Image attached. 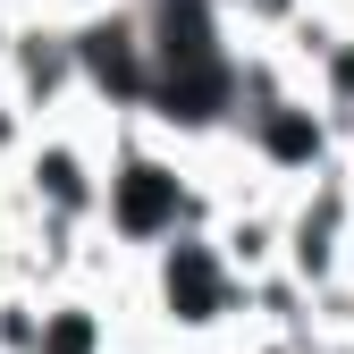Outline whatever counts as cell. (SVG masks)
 I'll return each instance as SVG.
<instances>
[{
    "label": "cell",
    "instance_id": "obj_8",
    "mask_svg": "<svg viewBox=\"0 0 354 354\" xmlns=\"http://www.w3.org/2000/svg\"><path fill=\"white\" fill-rule=\"evenodd\" d=\"M346 219H354V186H346Z\"/></svg>",
    "mask_w": 354,
    "mask_h": 354
},
{
    "label": "cell",
    "instance_id": "obj_5",
    "mask_svg": "<svg viewBox=\"0 0 354 354\" xmlns=\"http://www.w3.org/2000/svg\"><path fill=\"white\" fill-rule=\"evenodd\" d=\"M26 144H34V118L0 93V177H17V160H26Z\"/></svg>",
    "mask_w": 354,
    "mask_h": 354
},
{
    "label": "cell",
    "instance_id": "obj_7",
    "mask_svg": "<svg viewBox=\"0 0 354 354\" xmlns=\"http://www.w3.org/2000/svg\"><path fill=\"white\" fill-rule=\"evenodd\" d=\"M9 42H17V9H0V68H9Z\"/></svg>",
    "mask_w": 354,
    "mask_h": 354
},
{
    "label": "cell",
    "instance_id": "obj_4",
    "mask_svg": "<svg viewBox=\"0 0 354 354\" xmlns=\"http://www.w3.org/2000/svg\"><path fill=\"white\" fill-rule=\"evenodd\" d=\"M34 354H118V321L93 287H51L42 295V329Z\"/></svg>",
    "mask_w": 354,
    "mask_h": 354
},
{
    "label": "cell",
    "instance_id": "obj_3",
    "mask_svg": "<svg viewBox=\"0 0 354 354\" xmlns=\"http://www.w3.org/2000/svg\"><path fill=\"white\" fill-rule=\"evenodd\" d=\"M0 93H9L34 127L84 110V84H76V34H68L59 17H26V9H17V42H9V68H0Z\"/></svg>",
    "mask_w": 354,
    "mask_h": 354
},
{
    "label": "cell",
    "instance_id": "obj_1",
    "mask_svg": "<svg viewBox=\"0 0 354 354\" xmlns=\"http://www.w3.org/2000/svg\"><path fill=\"white\" fill-rule=\"evenodd\" d=\"M211 194L194 177V152L169 144L160 127L144 118H118L110 127V152H102V211H93V236L118 253V261H144L152 245L186 236V228H211Z\"/></svg>",
    "mask_w": 354,
    "mask_h": 354
},
{
    "label": "cell",
    "instance_id": "obj_10",
    "mask_svg": "<svg viewBox=\"0 0 354 354\" xmlns=\"http://www.w3.org/2000/svg\"><path fill=\"white\" fill-rule=\"evenodd\" d=\"M118 354H127V346H118Z\"/></svg>",
    "mask_w": 354,
    "mask_h": 354
},
{
    "label": "cell",
    "instance_id": "obj_2",
    "mask_svg": "<svg viewBox=\"0 0 354 354\" xmlns=\"http://www.w3.org/2000/svg\"><path fill=\"white\" fill-rule=\"evenodd\" d=\"M136 304L152 313L160 346H228L245 329V279L219 261L211 228H186L136 261Z\"/></svg>",
    "mask_w": 354,
    "mask_h": 354
},
{
    "label": "cell",
    "instance_id": "obj_6",
    "mask_svg": "<svg viewBox=\"0 0 354 354\" xmlns=\"http://www.w3.org/2000/svg\"><path fill=\"white\" fill-rule=\"evenodd\" d=\"M26 17H59V26H76V17H102V9H118V0H17Z\"/></svg>",
    "mask_w": 354,
    "mask_h": 354
},
{
    "label": "cell",
    "instance_id": "obj_9",
    "mask_svg": "<svg viewBox=\"0 0 354 354\" xmlns=\"http://www.w3.org/2000/svg\"><path fill=\"white\" fill-rule=\"evenodd\" d=\"M0 9H17V0H0Z\"/></svg>",
    "mask_w": 354,
    "mask_h": 354
}]
</instances>
